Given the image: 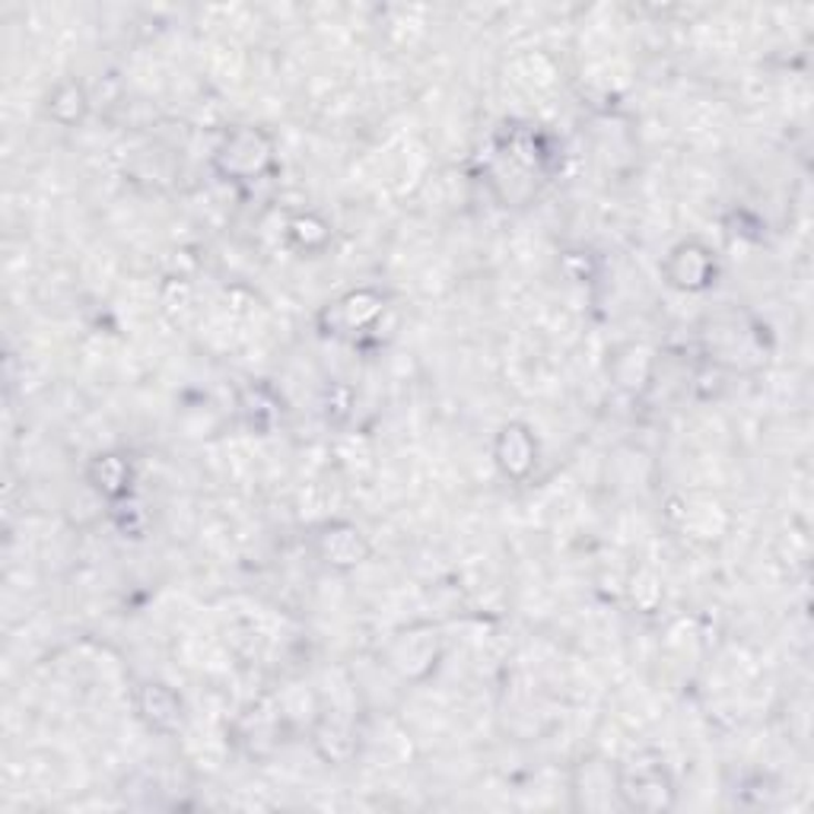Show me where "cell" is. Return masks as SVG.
I'll use <instances>...</instances> for the list:
<instances>
[{
	"instance_id": "obj_1",
	"label": "cell",
	"mask_w": 814,
	"mask_h": 814,
	"mask_svg": "<svg viewBox=\"0 0 814 814\" xmlns=\"http://www.w3.org/2000/svg\"><path fill=\"white\" fill-rule=\"evenodd\" d=\"M617 792L624 795V802L630 808H639V812H659V808H668L671 805V780L665 773V766L659 761H646L639 758L634 761L624 773H620V783H617Z\"/></svg>"
},
{
	"instance_id": "obj_2",
	"label": "cell",
	"mask_w": 814,
	"mask_h": 814,
	"mask_svg": "<svg viewBox=\"0 0 814 814\" xmlns=\"http://www.w3.org/2000/svg\"><path fill=\"white\" fill-rule=\"evenodd\" d=\"M271 156H274L271 140L254 127H242L232 137H227V144L217 153V163L227 176L252 178L271 166Z\"/></svg>"
},
{
	"instance_id": "obj_3",
	"label": "cell",
	"mask_w": 814,
	"mask_h": 814,
	"mask_svg": "<svg viewBox=\"0 0 814 814\" xmlns=\"http://www.w3.org/2000/svg\"><path fill=\"white\" fill-rule=\"evenodd\" d=\"M497 461H500V468L507 474L522 478L534 461L532 432L525 430V427H519V424L507 427V430L500 432V439H497Z\"/></svg>"
},
{
	"instance_id": "obj_4",
	"label": "cell",
	"mask_w": 814,
	"mask_h": 814,
	"mask_svg": "<svg viewBox=\"0 0 814 814\" xmlns=\"http://www.w3.org/2000/svg\"><path fill=\"white\" fill-rule=\"evenodd\" d=\"M710 271H712L710 252L700 249V246H685V249H678L675 258H671V264H668L671 283H678V286H685V290H700V286H707V283H710Z\"/></svg>"
},
{
	"instance_id": "obj_5",
	"label": "cell",
	"mask_w": 814,
	"mask_h": 814,
	"mask_svg": "<svg viewBox=\"0 0 814 814\" xmlns=\"http://www.w3.org/2000/svg\"><path fill=\"white\" fill-rule=\"evenodd\" d=\"M140 712H144V719L150 722L153 729H159V732H169V729H176L178 722H181V707H178V700L166 690V687L159 685L144 687Z\"/></svg>"
},
{
	"instance_id": "obj_6",
	"label": "cell",
	"mask_w": 814,
	"mask_h": 814,
	"mask_svg": "<svg viewBox=\"0 0 814 814\" xmlns=\"http://www.w3.org/2000/svg\"><path fill=\"white\" fill-rule=\"evenodd\" d=\"M322 551H325L328 563L354 566L366 554V544L354 529H328V534H322Z\"/></svg>"
},
{
	"instance_id": "obj_7",
	"label": "cell",
	"mask_w": 814,
	"mask_h": 814,
	"mask_svg": "<svg viewBox=\"0 0 814 814\" xmlns=\"http://www.w3.org/2000/svg\"><path fill=\"white\" fill-rule=\"evenodd\" d=\"M90 478L105 497H118V493H125L127 465L118 456H100L96 465H93V471H90Z\"/></svg>"
}]
</instances>
